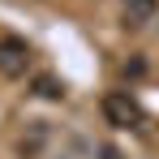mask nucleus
<instances>
[{"instance_id": "1", "label": "nucleus", "mask_w": 159, "mask_h": 159, "mask_svg": "<svg viewBox=\"0 0 159 159\" xmlns=\"http://www.w3.org/2000/svg\"><path fill=\"white\" fill-rule=\"evenodd\" d=\"M103 120L112 129H142L146 125V112L133 99L129 90H107L103 95Z\"/></svg>"}, {"instance_id": "4", "label": "nucleus", "mask_w": 159, "mask_h": 159, "mask_svg": "<svg viewBox=\"0 0 159 159\" xmlns=\"http://www.w3.org/2000/svg\"><path fill=\"white\" fill-rule=\"evenodd\" d=\"M34 95H43V99H60V95H65V86H60L52 73H43V78H34Z\"/></svg>"}, {"instance_id": "3", "label": "nucleus", "mask_w": 159, "mask_h": 159, "mask_svg": "<svg viewBox=\"0 0 159 159\" xmlns=\"http://www.w3.org/2000/svg\"><path fill=\"white\" fill-rule=\"evenodd\" d=\"M120 13H125L129 26H146V22H155L159 0H120Z\"/></svg>"}, {"instance_id": "2", "label": "nucleus", "mask_w": 159, "mask_h": 159, "mask_svg": "<svg viewBox=\"0 0 159 159\" xmlns=\"http://www.w3.org/2000/svg\"><path fill=\"white\" fill-rule=\"evenodd\" d=\"M30 60H34V52L26 39H0V73L4 78H26Z\"/></svg>"}]
</instances>
